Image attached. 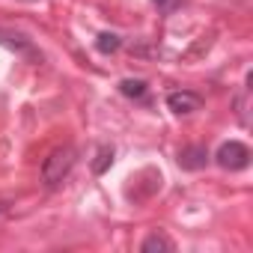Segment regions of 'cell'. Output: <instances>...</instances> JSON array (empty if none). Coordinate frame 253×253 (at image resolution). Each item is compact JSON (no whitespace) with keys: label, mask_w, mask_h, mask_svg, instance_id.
Returning a JSON list of instances; mask_svg holds the SVG:
<instances>
[{"label":"cell","mask_w":253,"mask_h":253,"mask_svg":"<svg viewBox=\"0 0 253 253\" xmlns=\"http://www.w3.org/2000/svg\"><path fill=\"white\" fill-rule=\"evenodd\" d=\"M167 107L173 110V113H194V110H200L203 107V98L197 95V92H188V89H182V92H170L167 95Z\"/></svg>","instance_id":"4"},{"label":"cell","mask_w":253,"mask_h":253,"mask_svg":"<svg viewBox=\"0 0 253 253\" xmlns=\"http://www.w3.org/2000/svg\"><path fill=\"white\" fill-rule=\"evenodd\" d=\"M0 45H3V48H9V51H15L18 57H24V60H30V63H39V60H42L39 48H36V45L27 39V36H21V33L0 30Z\"/></svg>","instance_id":"3"},{"label":"cell","mask_w":253,"mask_h":253,"mask_svg":"<svg viewBox=\"0 0 253 253\" xmlns=\"http://www.w3.org/2000/svg\"><path fill=\"white\" fill-rule=\"evenodd\" d=\"M152 3L158 6V12H164V15H170L173 9H179V3H182V0H152Z\"/></svg>","instance_id":"10"},{"label":"cell","mask_w":253,"mask_h":253,"mask_svg":"<svg viewBox=\"0 0 253 253\" xmlns=\"http://www.w3.org/2000/svg\"><path fill=\"white\" fill-rule=\"evenodd\" d=\"M110 164H113V149H110V146H101V149H98V155H95V161H92V173H95V176H101Z\"/></svg>","instance_id":"9"},{"label":"cell","mask_w":253,"mask_h":253,"mask_svg":"<svg viewBox=\"0 0 253 253\" xmlns=\"http://www.w3.org/2000/svg\"><path fill=\"white\" fill-rule=\"evenodd\" d=\"M119 45H122V39H119L116 33H101V36L95 39V48H98L101 54H113V51H119Z\"/></svg>","instance_id":"8"},{"label":"cell","mask_w":253,"mask_h":253,"mask_svg":"<svg viewBox=\"0 0 253 253\" xmlns=\"http://www.w3.org/2000/svg\"><path fill=\"white\" fill-rule=\"evenodd\" d=\"M206 161H209L206 146H188V149L179 152V164L185 170H200V167H206Z\"/></svg>","instance_id":"5"},{"label":"cell","mask_w":253,"mask_h":253,"mask_svg":"<svg viewBox=\"0 0 253 253\" xmlns=\"http://www.w3.org/2000/svg\"><path fill=\"white\" fill-rule=\"evenodd\" d=\"M3 211H6V203H0V214H3Z\"/></svg>","instance_id":"11"},{"label":"cell","mask_w":253,"mask_h":253,"mask_svg":"<svg viewBox=\"0 0 253 253\" xmlns=\"http://www.w3.org/2000/svg\"><path fill=\"white\" fill-rule=\"evenodd\" d=\"M214 161H217L223 170H244V167L250 164V149H247L244 143H238V140H229V143H223V146L217 149Z\"/></svg>","instance_id":"2"},{"label":"cell","mask_w":253,"mask_h":253,"mask_svg":"<svg viewBox=\"0 0 253 253\" xmlns=\"http://www.w3.org/2000/svg\"><path fill=\"white\" fill-rule=\"evenodd\" d=\"M119 92H122L125 98H143V95H146V81H134V78H128V81H122V84H119Z\"/></svg>","instance_id":"7"},{"label":"cell","mask_w":253,"mask_h":253,"mask_svg":"<svg viewBox=\"0 0 253 253\" xmlns=\"http://www.w3.org/2000/svg\"><path fill=\"white\" fill-rule=\"evenodd\" d=\"M140 250L143 253H155V250H173V241L167 238V235H161V232H152L143 244H140Z\"/></svg>","instance_id":"6"},{"label":"cell","mask_w":253,"mask_h":253,"mask_svg":"<svg viewBox=\"0 0 253 253\" xmlns=\"http://www.w3.org/2000/svg\"><path fill=\"white\" fill-rule=\"evenodd\" d=\"M72 167H75V149H72V146H57V149L42 161V182H45L48 188H54V185H60V182L72 173Z\"/></svg>","instance_id":"1"}]
</instances>
